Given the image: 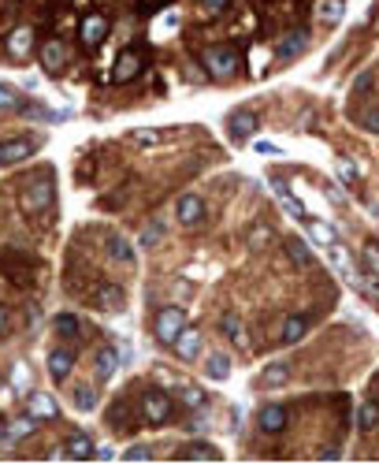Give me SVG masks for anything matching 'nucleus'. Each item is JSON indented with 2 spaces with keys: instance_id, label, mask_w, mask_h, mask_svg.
<instances>
[{
  "instance_id": "obj_5",
  "label": "nucleus",
  "mask_w": 379,
  "mask_h": 469,
  "mask_svg": "<svg viewBox=\"0 0 379 469\" xmlns=\"http://www.w3.org/2000/svg\"><path fill=\"white\" fill-rule=\"evenodd\" d=\"M175 213H179V224L197 227L201 220H205V201H201L197 194H182L179 201H175Z\"/></svg>"
},
{
  "instance_id": "obj_6",
  "label": "nucleus",
  "mask_w": 379,
  "mask_h": 469,
  "mask_svg": "<svg viewBox=\"0 0 379 469\" xmlns=\"http://www.w3.org/2000/svg\"><path fill=\"white\" fill-rule=\"evenodd\" d=\"M26 413H34L38 421H56L60 406H56V399H52L49 391H30V399H26Z\"/></svg>"
},
{
  "instance_id": "obj_39",
  "label": "nucleus",
  "mask_w": 379,
  "mask_h": 469,
  "mask_svg": "<svg viewBox=\"0 0 379 469\" xmlns=\"http://www.w3.org/2000/svg\"><path fill=\"white\" fill-rule=\"evenodd\" d=\"M164 235V224H160V220H153V224H145V231H142V246H153L156 242V238H160Z\"/></svg>"
},
{
  "instance_id": "obj_24",
  "label": "nucleus",
  "mask_w": 379,
  "mask_h": 469,
  "mask_svg": "<svg viewBox=\"0 0 379 469\" xmlns=\"http://www.w3.org/2000/svg\"><path fill=\"white\" fill-rule=\"evenodd\" d=\"M219 328H224V335H227L235 346H246V335H242V317H238V313H224Z\"/></svg>"
},
{
  "instance_id": "obj_11",
  "label": "nucleus",
  "mask_w": 379,
  "mask_h": 469,
  "mask_svg": "<svg viewBox=\"0 0 379 469\" xmlns=\"http://www.w3.org/2000/svg\"><path fill=\"white\" fill-rule=\"evenodd\" d=\"M30 153H34V142H26V138L0 142V168H4V164H19V160H26Z\"/></svg>"
},
{
  "instance_id": "obj_45",
  "label": "nucleus",
  "mask_w": 379,
  "mask_h": 469,
  "mask_svg": "<svg viewBox=\"0 0 379 469\" xmlns=\"http://www.w3.org/2000/svg\"><path fill=\"white\" fill-rule=\"evenodd\" d=\"M323 194H327V201H335V205H346V190L342 187H327Z\"/></svg>"
},
{
  "instance_id": "obj_47",
  "label": "nucleus",
  "mask_w": 379,
  "mask_h": 469,
  "mask_svg": "<svg viewBox=\"0 0 379 469\" xmlns=\"http://www.w3.org/2000/svg\"><path fill=\"white\" fill-rule=\"evenodd\" d=\"M201 4H205V12H224L227 0H201Z\"/></svg>"
},
{
  "instance_id": "obj_25",
  "label": "nucleus",
  "mask_w": 379,
  "mask_h": 469,
  "mask_svg": "<svg viewBox=\"0 0 379 469\" xmlns=\"http://www.w3.org/2000/svg\"><path fill=\"white\" fill-rule=\"evenodd\" d=\"M205 376H208V380H227V376H230V357L227 354H208Z\"/></svg>"
},
{
  "instance_id": "obj_16",
  "label": "nucleus",
  "mask_w": 379,
  "mask_h": 469,
  "mask_svg": "<svg viewBox=\"0 0 379 469\" xmlns=\"http://www.w3.org/2000/svg\"><path fill=\"white\" fill-rule=\"evenodd\" d=\"M41 63H45V71H52V75H56L63 63H67V49H63L60 41H45L41 45Z\"/></svg>"
},
{
  "instance_id": "obj_17",
  "label": "nucleus",
  "mask_w": 379,
  "mask_h": 469,
  "mask_svg": "<svg viewBox=\"0 0 379 469\" xmlns=\"http://www.w3.org/2000/svg\"><path fill=\"white\" fill-rule=\"evenodd\" d=\"M108 38V19L105 15H89L86 23H82V41L86 45H100Z\"/></svg>"
},
{
  "instance_id": "obj_51",
  "label": "nucleus",
  "mask_w": 379,
  "mask_h": 469,
  "mask_svg": "<svg viewBox=\"0 0 379 469\" xmlns=\"http://www.w3.org/2000/svg\"><path fill=\"white\" fill-rule=\"evenodd\" d=\"M0 384H4V380H0Z\"/></svg>"
},
{
  "instance_id": "obj_32",
  "label": "nucleus",
  "mask_w": 379,
  "mask_h": 469,
  "mask_svg": "<svg viewBox=\"0 0 379 469\" xmlns=\"http://www.w3.org/2000/svg\"><path fill=\"white\" fill-rule=\"evenodd\" d=\"M75 406L82 410V413H89L97 406V395H94V388H89V384H78L75 388Z\"/></svg>"
},
{
  "instance_id": "obj_10",
  "label": "nucleus",
  "mask_w": 379,
  "mask_h": 469,
  "mask_svg": "<svg viewBox=\"0 0 379 469\" xmlns=\"http://www.w3.org/2000/svg\"><path fill=\"white\" fill-rule=\"evenodd\" d=\"M227 123H230V138H235V142H246V138L257 131V116L249 112V108H235Z\"/></svg>"
},
{
  "instance_id": "obj_50",
  "label": "nucleus",
  "mask_w": 379,
  "mask_h": 469,
  "mask_svg": "<svg viewBox=\"0 0 379 469\" xmlns=\"http://www.w3.org/2000/svg\"><path fill=\"white\" fill-rule=\"evenodd\" d=\"M4 428H8V425H4V417H0V439H4Z\"/></svg>"
},
{
  "instance_id": "obj_40",
  "label": "nucleus",
  "mask_w": 379,
  "mask_h": 469,
  "mask_svg": "<svg viewBox=\"0 0 379 469\" xmlns=\"http://www.w3.org/2000/svg\"><path fill=\"white\" fill-rule=\"evenodd\" d=\"M127 462H153V455H149V447H142V444H138V447H131V450H127Z\"/></svg>"
},
{
  "instance_id": "obj_44",
  "label": "nucleus",
  "mask_w": 379,
  "mask_h": 469,
  "mask_svg": "<svg viewBox=\"0 0 379 469\" xmlns=\"http://www.w3.org/2000/svg\"><path fill=\"white\" fill-rule=\"evenodd\" d=\"M360 127H365L368 134H379V108H376V112H368V116H365V123H360Z\"/></svg>"
},
{
  "instance_id": "obj_27",
  "label": "nucleus",
  "mask_w": 379,
  "mask_h": 469,
  "mask_svg": "<svg viewBox=\"0 0 379 469\" xmlns=\"http://www.w3.org/2000/svg\"><path fill=\"white\" fill-rule=\"evenodd\" d=\"M275 198H279V205H283V213L290 216V220H305V209H301V201L290 194V190H283V187H275Z\"/></svg>"
},
{
  "instance_id": "obj_4",
  "label": "nucleus",
  "mask_w": 379,
  "mask_h": 469,
  "mask_svg": "<svg viewBox=\"0 0 379 469\" xmlns=\"http://www.w3.org/2000/svg\"><path fill=\"white\" fill-rule=\"evenodd\" d=\"M142 410H145V421H149V425H168V417H171V399L164 391H149L142 399Z\"/></svg>"
},
{
  "instance_id": "obj_7",
  "label": "nucleus",
  "mask_w": 379,
  "mask_h": 469,
  "mask_svg": "<svg viewBox=\"0 0 379 469\" xmlns=\"http://www.w3.org/2000/svg\"><path fill=\"white\" fill-rule=\"evenodd\" d=\"M71 369H75V351H67V346H56V351L49 354V376L56 384H63L71 376Z\"/></svg>"
},
{
  "instance_id": "obj_19",
  "label": "nucleus",
  "mask_w": 379,
  "mask_h": 469,
  "mask_svg": "<svg viewBox=\"0 0 379 469\" xmlns=\"http://www.w3.org/2000/svg\"><path fill=\"white\" fill-rule=\"evenodd\" d=\"M97 306L108 309V313H119V309H123V287H116V283H105V287L97 291Z\"/></svg>"
},
{
  "instance_id": "obj_46",
  "label": "nucleus",
  "mask_w": 379,
  "mask_h": 469,
  "mask_svg": "<svg viewBox=\"0 0 379 469\" xmlns=\"http://www.w3.org/2000/svg\"><path fill=\"white\" fill-rule=\"evenodd\" d=\"M253 149H257V153H261V156H275V153H283V149H279V145H272V142H257V145H253Z\"/></svg>"
},
{
  "instance_id": "obj_30",
  "label": "nucleus",
  "mask_w": 379,
  "mask_h": 469,
  "mask_svg": "<svg viewBox=\"0 0 379 469\" xmlns=\"http://www.w3.org/2000/svg\"><path fill=\"white\" fill-rule=\"evenodd\" d=\"M357 425L365 432H372L379 425V402H365V406L357 410Z\"/></svg>"
},
{
  "instance_id": "obj_8",
  "label": "nucleus",
  "mask_w": 379,
  "mask_h": 469,
  "mask_svg": "<svg viewBox=\"0 0 379 469\" xmlns=\"http://www.w3.org/2000/svg\"><path fill=\"white\" fill-rule=\"evenodd\" d=\"M305 49H309V34H305V30H290V34H286V38L279 41V49H275V60L286 63V60L301 56Z\"/></svg>"
},
{
  "instance_id": "obj_29",
  "label": "nucleus",
  "mask_w": 379,
  "mask_h": 469,
  "mask_svg": "<svg viewBox=\"0 0 379 469\" xmlns=\"http://www.w3.org/2000/svg\"><path fill=\"white\" fill-rule=\"evenodd\" d=\"M309 238H316V242L323 246V250H327V246H335V242H338V235L331 231V227L323 224V220H309Z\"/></svg>"
},
{
  "instance_id": "obj_22",
  "label": "nucleus",
  "mask_w": 379,
  "mask_h": 469,
  "mask_svg": "<svg viewBox=\"0 0 379 469\" xmlns=\"http://www.w3.org/2000/svg\"><path fill=\"white\" fill-rule=\"evenodd\" d=\"M286 253H290V261L298 264V269H312V253H309V246L301 242V238H286Z\"/></svg>"
},
{
  "instance_id": "obj_23",
  "label": "nucleus",
  "mask_w": 379,
  "mask_h": 469,
  "mask_svg": "<svg viewBox=\"0 0 379 469\" xmlns=\"http://www.w3.org/2000/svg\"><path fill=\"white\" fill-rule=\"evenodd\" d=\"M342 275H346V280L354 283L360 294H372V298H379V275H360L357 269H349V272H342Z\"/></svg>"
},
{
  "instance_id": "obj_21",
  "label": "nucleus",
  "mask_w": 379,
  "mask_h": 469,
  "mask_svg": "<svg viewBox=\"0 0 379 469\" xmlns=\"http://www.w3.org/2000/svg\"><path fill=\"white\" fill-rule=\"evenodd\" d=\"M94 444H89V436H82V432H75V436L67 439V458H75V462H86V458H94Z\"/></svg>"
},
{
  "instance_id": "obj_48",
  "label": "nucleus",
  "mask_w": 379,
  "mask_h": 469,
  "mask_svg": "<svg viewBox=\"0 0 379 469\" xmlns=\"http://www.w3.org/2000/svg\"><path fill=\"white\" fill-rule=\"evenodd\" d=\"M26 380H30V373H26V365H19V369H15V384L26 388Z\"/></svg>"
},
{
  "instance_id": "obj_13",
  "label": "nucleus",
  "mask_w": 379,
  "mask_h": 469,
  "mask_svg": "<svg viewBox=\"0 0 379 469\" xmlns=\"http://www.w3.org/2000/svg\"><path fill=\"white\" fill-rule=\"evenodd\" d=\"M30 49H34V30H30V26H19V30L8 34V52H12V56L26 60V56H30Z\"/></svg>"
},
{
  "instance_id": "obj_41",
  "label": "nucleus",
  "mask_w": 379,
  "mask_h": 469,
  "mask_svg": "<svg viewBox=\"0 0 379 469\" xmlns=\"http://www.w3.org/2000/svg\"><path fill=\"white\" fill-rule=\"evenodd\" d=\"M365 264L372 275H379V246H365Z\"/></svg>"
},
{
  "instance_id": "obj_14",
  "label": "nucleus",
  "mask_w": 379,
  "mask_h": 469,
  "mask_svg": "<svg viewBox=\"0 0 379 469\" xmlns=\"http://www.w3.org/2000/svg\"><path fill=\"white\" fill-rule=\"evenodd\" d=\"M34 432H38V417H34V413H23V417H15L12 425L4 428V439H8V444H15V439L34 436Z\"/></svg>"
},
{
  "instance_id": "obj_28",
  "label": "nucleus",
  "mask_w": 379,
  "mask_h": 469,
  "mask_svg": "<svg viewBox=\"0 0 379 469\" xmlns=\"http://www.w3.org/2000/svg\"><path fill=\"white\" fill-rule=\"evenodd\" d=\"M305 332H309V320H305V317H290L283 324V343H301Z\"/></svg>"
},
{
  "instance_id": "obj_37",
  "label": "nucleus",
  "mask_w": 379,
  "mask_h": 469,
  "mask_svg": "<svg viewBox=\"0 0 379 469\" xmlns=\"http://www.w3.org/2000/svg\"><path fill=\"white\" fill-rule=\"evenodd\" d=\"M56 332H60V335H75V332H78V317L60 313V317H56Z\"/></svg>"
},
{
  "instance_id": "obj_15",
  "label": "nucleus",
  "mask_w": 379,
  "mask_h": 469,
  "mask_svg": "<svg viewBox=\"0 0 379 469\" xmlns=\"http://www.w3.org/2000/svg\"><path fill=\"white\" fill-rule=\"evenodd\" d=\"M138 71H142V56H138V52H123V56L116 60V67H112V79L116 82H131Z\"/></svg>"
},
{
  "instance_id": "obj_36",
  "label": "nucleus",
  "mask_w": 379,
  "mask_h": 469,
  "mask_svg": "<svg viewBox=\"0 0 379 469\" xmlns=\"http://www.w3.org/2000/svg\"><path fill=\"white\" fill-rule=\"evenodd\" d=\"M131 142L138 145V149H149V145L160 142V131H131Z\"/></svg>"
},
{
  "instance_id": "obj_35",
  "label": "nucleus",
  "mask_w": 379,
  "mask_h": 469,
  "mask_svg": "<svg viewBox=\"0 0 379 469\" xmlns=\"http://www.w3.org/2000/svg\"><path fill=\"white\" fill-rule=\"evenodd\" d=\"M335 171H338L342 183H357V168H354V160H346V156H335Z\"/></svg>"
},
{
  "instance_id": "obj_34",
  "label": "nucleus",
  "mask_w": 379,
  "mask_h": 469,
  "mask_svg": "<svg viewBox=\"0 0 379 469\" xmlns=\"http://www.w3.org/2000/svg\"><path fill=\"white\" fill-rule=\"evenodd\" d=\"M179 399L186 402V406H193V410H201V406H205V391H201V388H193V384H190V388H179Z\"/></svg>"
},
{
  "instance_id": "obj_18",
  "label": "nucleus",
  "mask_w": 379,
  "mask_h": 469,
  "mask_svg": "<svg viewBox=\"0 0 379 469\" xmlns=\"http://www.w3.org/2000/svg\"><path fill=\"white\" fill-rule=\"evenodd\" d=\"M257 425H261V432H283L286 428V410L283 406H264L257 413Z\"/></svg>"
},
{
  "instance_id": "obj_33",
  "label": "nucleus",
  "mask_w": 379,
  "mask_h": 469,
  "mask_svg": "<svg viewBox=\"0 0 379 469\" xmlns=\"http://www.w3.org/2000/svg\"><path fill=\"white\" fill-rule=\"evenodd\" d=\"M186 458H197V462H219V450L208 447V444H190L186 447Z\"/></svg>"
},
{
  "instance_id": "obj_42",
  "label": "nucleus",
  "mask_w": 379,
  "mask_h": 469,
  "mask_svg": "<svg viewBox=\"0 0 379 469\" xmlns=\"http://www.w3.org/2000/svg\"><path fill=\"white\" fill-rule=\"evenodd\" d=\"M268 238H272V227H264V224H257L253 231H249V242H253V246H264Z\"/></svg>"
},
{
  "instance_id": "obj_49",
  "label": "nucleus",
  "mask_w": 379,
  "mask_h": 469,
  "mask_svg": "<svg viewBox=\"0 0 379 469\" xmlns=\"http://www.w3.org/2000/svg\"><path fill=\"white\" fill-rule=\"evenodd\" d=\"M4 328H8V317H4V309H0V335H4Z\"/></svg>"
},
{
  "instance_id": "obj_38",
  "label": "nucleus",
  "mask_w": 379,
  "mask_h": 469,
  "mask_svg": "<svg viewBox=\"0 0 379 469\" xmlns=\"http://www.w3.org/2000/svg\"><path fill=\"white\" fill-rule=\"evenodd\" d=\"M23 101H19V94H15L12 86H4V82H0V108H19Z\"/></svg>"
},
{
  "instance_id": "obj_43",
  "label": "nucleus",
  "mask_w": 379,
  "mask_h": 469,
  "mask_svg": "<svg viewBox=\"0 0 379 469\" xmlns=\"http://www.w3.org/2000/svg\"><path fill=\"white\" fill-rule=\"evenodd\" d=\"M116 354H119V365H131V357H134V346L127 343V339H119V343H116Z\"/></svg>"
},
{
  "instance_id": "obj_3",
  "label": "nucleus",
  "mask_w": 379,
  "mask_h": 469,
  "mask_svg": "<svg viewBox=\"0 0 379 469\" xmlns=\"http://www.w3.org/2000/svg\"><path fill=\"white\" fill-rule=\"evenodd\" d=\"M19 205H23V213H41V209H49L52 205V183L49 179H34L30 187L23 190Z\"/></svg>"
},
{
  "instance_id": "obj_31",
  "label": "nucleus",
  "mask_w": 379,
  "mask_h": 469,
  "mask_svg": "<svg viewBox=\"0 0 379 469\" xmlns=\"http://www.w3.org/2000/svg\"><path fill=\"white\" fill-rule=\"evenodd\" d=\"M316 19L320 23H338L342 19V4H338V0H320V4H316Z\"/></svg>"
},
{
  "instance_id": "obj_1",
  "label": "nucleus",
  "mask_w": 379,
  "mask_h": 469,
  "mask_svg": "<svg viewBox=\"0 0 379 469\" xmlns=\"http://www.w3.org/2000/svg\"><path fill=\"white\" fill-rule=\"evenodd\" d=\"M186 328V313H182L179 306H168L156 313V343L171 346L175 339H179V332Z\"/></svg>"
},
{
  "instance_id": "obj_12",
  "label": "nucleus",
  "mask_w": 379,
  "mask_h": 469,
  "mask_svg": "<svg viewBox=\"0 0 379 469\" xmlns=\"http://www.w3.org/2000/svg\"><path fill=\"white\" fill-rule=\"evenodd\" d=\"M119 369V354H116V346H100L97 351V362H94V373H97V380L105 384V380H112Z\"/></svg>"
},
{
  "instance_id": "obj_20",
  "label": "nucleus",
  "mask_w": 379,
  "mask_h": 469,
  "mask_svg": "<svg viewBox=\"0 0 379 469\" xmlns=\"http://www.w3.org/2000/svg\"><path fill=\"white\" fill-rule=\"evenodd\" d=\"M105 246H108V257H112V261H119V264H134V246L127 242V238L112 235Z\"/></svg>"
},
{
  "instance_id": "obj_26",
  "label": "nucleus",
  "mask_w": 379,
  "mask_h": 469,
  "mask_svg": "<svg viewBox=\"0 0 379 469\" xmlns=\"http://www.w3.org/2000/svg\"><path fill=\"white\" fill-rule=\"evenodd\" d=\"M286 380H290V365H286V362H272V365L261 373V384H264V388H275V384H286Z\"/></svg>"
},
{
  "instance_id": "obj_2",
  "label": "nucleus",
  "mask_w": 379,
  "mask_h": 469,
  "mask_svg": "<svg viewBox=\"0 0 379 469\" xmlns=\"http://www.w3.org/2000/svg\"><path fill=\"white\" fill-rule=\"evenodd\" d=\"M201 63H205L208 79H235L238 75V56L230 49H208Z\"/></svg>"
},
{
  "instance_id": "obj_9",
  "label": "nucleus",
  "mask_w": 379,
  "mask_h": 469,
  "mask_svg": "<svg viewBox=\"0 0 379 469\" xmlns=\"http://www.w3.org/2000/svg\"><path fill=\"white\" fill-rule=\"evenodd\" d=\"M175 354L182 357V362H197L201 357V332H193V328H182L179 339H175Z\"/></svg>"
}]
</instances>
